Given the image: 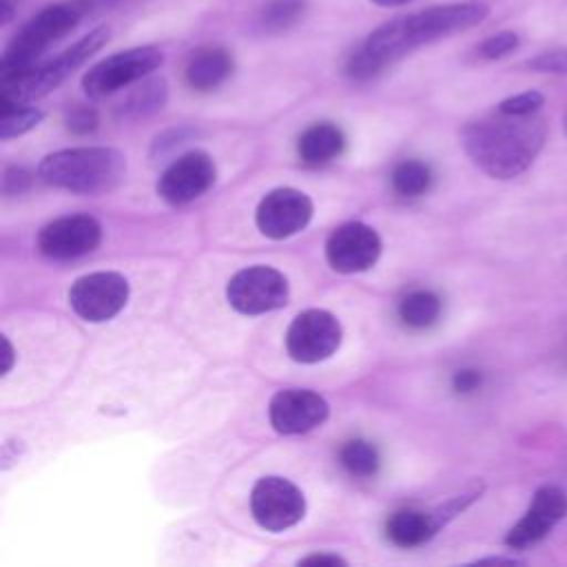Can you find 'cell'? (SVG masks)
I'll use <instances>...</instances> for the list:
<instances>
[{
	"mask_svg": "<svg viewBox=\"0 0 567 567\" xmlns=\"http://www.w3.org/2000/svg\"><path fill=\"white\" fill-rule=\"evenodd\" d=\"M250 512L266 532L295 527L306 514L301 489L284 476H261L250 492Z\"/></svg>",
	"mask_w": 567,
	"mask_h": 567,
	"instance_id": "obj_10",
	"label": "cell"
},
{
	"mask_svg": "<svg viewBox=\"0 0 567 567\" xmlns=\"http://www.w3.org/2000/svg\"><path fill=\"white\" fill-rule=\"evenodd\" d=\"M312 210V199L306 193L281 186L261 197L255 210V224L264 237L286 239L310 224Z\"/></svg>",
	"mask_w": 567,
	"mask_h": 567,
	"instance_id": "obj_13",
	"label": "cell"
},
{
	"mask_svg": "<svg viewBox=\"0 0 567 567\" xmlns=\"http://www.w3.org/2000/svg\"><path fill=\"white\" fill-rule=\"evenodd\" d=\"M567 516V494L556 485H543L532 496L523 518L507 532L505 545L509 549H527L543 540L556 523Z\"/></svg>",
	"mask_w": 567,
	"mask_h": 567,
	"instance_id": "obj_16",
	"label": "cell"
},
{
	"mask_svg": "<svg viewBox=\"0 0 567 567\" xmlns=\"http://www.w3.org/2000/svg\"><path fill=\"white\" fill-rule=\"evenodd\" d=\"M95 0H60L31 16L9 40L0 60V80L33 66L42 53L69 35L91 11Z\"/></svg>",
	"mask_w": 567,
	"mask_h": 567,
	"instance_id": "obj_3",
	"label": "cell"
},
{
	"mask_svg": "<svg viewBox=\"0 0 567 567\" xmlns=\"http://www.w3.org/2000/svg\"><path fill=\"white\" fill-rule=\"evenodd\" d=\"M126 2H133V0H95V9H113Z\"/></svg>",
	"mask_w": 567,
	"mask_h": 567,
	"instance_id": "obj_35",
	"label": "cell"
},
{
	"mask_svg": "<svg viewBox=\"0 0 567 567\" xmlns=\"http://www.w3.org/2000/svg\"><path fill=\"white\" fill-rule=\"evenodd\" d=\"M563 128H565V133H567V113H565V117H563Z\"/></svg>",
	"mask_w": 567,
	"mask_h": 567,
	"instance_id": "obj_38",
	"label": "cell"
},
{
	"mask_svg": "<svg viewBox=\"0 0 567 567\" xmlns=\"http://www.w3.org/2000/svg\"><path fill=\"white\" fill-rule=\"evenodd\" d=\"M64 124L71 133L75 135H86V133H93L100 124V117H97V111L93 106H86V104H75L66 111L64 115Z\"/></svg>",
	"mask_w": 567,
	"mask_h": 567,
	"instance_id": "obj_27",
	"label": "cell"
},
{
	"mask_svg": "<svg viewBox=\"0 0 567 567\" xmlns=\"http://www.w3.org/2000/svg\"><path fill=\"white\" fill-rule=\"evenodd\" d=\"M44 113L29 104H2L0 106V140L24 135L42 122Z\"/></svg>",
	"mask_w": 567,
	"mask_h": 567,
	"instance_id": "obj_25",
	"label": "cell"
},
{
	"mask_svg": "<svg viewBox=\"0 0 567 567\" xmlns=\"http://www.w3.org/2000/svg\"><path fill=\"white\" fill-rule=\"evenodd\" d=\"M489 16V7L481 0H461L427 7L419 13L401 16L403 33L410 49H419L432 44L436 40L461 33L470 27H476Z\"/></svg>",
	"mask_w": 567,
	"mask_h": 567,
	"instance_id": "obj_6",
	"label": "cell"
},
{
	"mask_svg": "<svg viewBox=\"0 0 567 567\" xmlns=\"http://www.w3.org/2000/svg\"><path fill=\"white\" fill-rule=\"evenodd\" d=\"M306 13V0H268L255 18V27L266 35L292 29Z\"/></svg>",
	"mask_w": 567,
	"mask_h": 567,
	"instance_id": "obj_21",
	"label": "cell"
},
{
	"mask_svg": "<svg viewBox=\"0 0 567 567\" xmlns=\"http://www.w3.org/2000/svg\"><path fill=\"white\" fill-rule=\"evenodd\" d=\"M33 182V175L22 166H9L2 173V193L4 195H20Z\"/></svg>",
	"mask_w": 567,
	"mask_h": 567,
	"instance_id": "obj_30",
	"label": "cell"
},
{
	"mask_svg": "<svg viewBox=\"0 0 567 567\" xmlns=\"http://www.w3.org/2000/svg\"><path fill=\"white\" fill-rule=\"evenodd\" d=\"M547 126L534 115L496 113L478 117L461 131L467 157L489 177L512 179L520 175L545 144Z\"/></svg>",
	"mask_w": 567,
	"mask_h": 567,
	"instance_id": "obj_1",
	"label": "cell"
},
{
	"mask_svg": "<svg viewBox=\"0 0 567 567\" xmlns=\"http://www.w3.org/2000/svg\"><path fill=\"white\" fill-rule=\"evenodd\" d=\"M339 461L348 474L357 478H370L379 470V452L365 439H352L339 450Z\"/></svg>",
	"mask_w": 567,
	"mask_h": 567,
	"instance_id": "obj_24",
	"label": "cell"
},
{
	"mask_svg": "<svg viewBox=\"0 0 567 567\" xmlns=\"http://www.w3.org/2000/svg\"><path fill=\"white\" fill-rule=\"evenodd\" d=\"M164 62V53L157 47H133L117 51L97 64H93L82 78V91L91 100L113 95L135 82L148 78Z\"/></svg>",
	"mask_w": 567,
	"mask_h": 567,
	"instance_id": "obj_5",
	"label": "cell"
},
{
	"mask_svg": "<svg viewBox=\"0 0 567 567\" xmlns=\"http://www.w3.org/2000/svg\"><path fill=\"white\" fill-rule=\"evenodd\" d=\"M20 0H0V24H9L16 16V9H18Z\"/></svg>",
	"mask_w": 567,
	"mask_h": 567,
	"instance_id": "obj_33",
	"label": "cell"
},
{
	"mask_svg": "<svg viewBox=\"0 0 567 567\" xmlns=\"http://www.w3.org/2000/svg\"><path fill=\"white\" fill-rule=\"evenodd\" d=\"M102 241V226L91 215H64L38 233V250L53 261H69L93 252Z\"/></svg>",
	"mask_w": 567,
	"mask_h": 567,
	"instance_id": "obj_12",
	"label": "cell"
},
{
	"mask_svg": "<svg viewBox=\"0 0 567 567\" xmlns=\"http://www.w3.org/2000/svg\"><path fill=\"white\" fill-rule=\"evenodd\" d=\"M392 188L403 197H419L427 193L432 184V171L425 162L419 159H405L394 166L392 171Z\"/></svg>",
	"mask_w": 567,
	"mask_h": 567,
	"instance_id": "obj_23",
	"label": "cell"
},
{
	"mask_svg": "<svg viewBox=\"0 0 567 567\" xmlns=\"http://www.w3.org/2000/svg\"><path fill=\"white\" fill-rule=\"evenodd\" d=\"M483 377L478 370H472V368H463V370H456L454 377H452V390L456 394H470L474 390H478Z\"/></svg>",
	"mask_w": 567,
	"mask_h": 567,
	"instance_id": "obj_31",
	"label": "cell"
},
{
	"mask_svg": "<svg viewBox=\"0 0 567 567\" xmlns=\"http://www.w3.org/2000/svg\"><path fill=\"white\" fill-rule=\"evenodd\" d=\"M441 317V299L432 290H412L399 301V319L410 328H430Z\"/></svg>",
	"mask_w": 567,
	"mask_h": 567,
	"instance_id": "obj_22",
	"label": "cell"
},
{
	"mask_svg": "<svg viewBox=\"0 0 567 567\" xmlns=\"http://www.w3.org/2000/svg\"><path fill=\"white\" fill-rule=\"evenodd\" d=\"M543 102H545L543 93H538V91H525V93H516V95L505 97V100L498 104V111L512 113V115H534V113H538V109L543 106Z\"/></svg>",
	"mask_w": 567,
	"mask_h": 567,
	"instance_id": "obj_28",
	"label": "cell"
},
{
	"mask_svg": "<svg viewBox=\"0 0 567 567\" xmlns=\"http://www.w3.org/2000/svg\"><path fill=\"white\" fill-rule=\"evenodd\" d=\"M2 348H4V352H2V357H4V365H2V374H9L11 372V368H13V346H11V341L7 339V337H2Z\"/></svg>",
	"mask_w": 567,
	"mask_h": 567,
	"instance_id": "obj_34",
	"label": "cell"
},
{
	"mask_svg": "<svg viewBox=\"0 0 567 567\" xmlns=\"http://www.w3.org/2000/svg\"><path fill=\"white\" fill-rule=\"evenodd\" d=\"M341 337V323L332 312L308 308L290 321L286 330V350L297 363H319L337 352Z\"/></svg>",
	"mask_w": 567,
	"mask_h": 567,
	"instance_id": "obj_9",
	"label": "cell"
},
{
	"mask_svg": "<svg viewBox=\"0 0 567 567\" xmlns=\"http://www.w3.org/2000/svg\"><path fill=\"white\" fill-rule=\"evenodd\" d=\"M131 295L128 279L115 270L82 275L69 290L73 312L91 323H102L122 312Z\"/></svg>",
	"mask_w": 567,
	"mask_h": 567,
	"instance_id": "obj_8",
	"label": "cell"
},
{
	"mask_svg": "<svg viewBox=\"0 0 567 567\" xmlns=\"http://www.w3.org/2000/svg\"><path fill=\"white\" fill-rule=\"evenodd\" d=\"M370 2H374L379 7H403V4H410L414 0H370Z\"/></svg>",
	"mask_w": 567,
	"mask_h": 567,
	"instance_id": "obj_36",
	"label": "cell"
},
{
	"mask_svg": "<svg viewBox=\"0 0 567 567\" xmlns=\"http://www.w3.org/2000/svg\"><path fill=\"white\" fill-rule=\"evenodd\" d=\"M168 97V86L166 80L162 78H144L142 84H137L120 104H117V115L120 117H142L159 111L166 104Z\"/></svg>",
	"mask_w": 567,
	"mask_h": 567,
	"instance_id": "obj_20",
	"label": "cell"
},
{
	"mask_svg": "<svg viewBox=\"0 0 567 567\" xmlns=\"http://www.w3.org/2000/svg\"><path fill=\"white\" fill-rule=\"evenodd\" d=\"M346 146V137L343 131L330 122H319L308 126L299 140H297V153L301 157V162L306 164H326L334 157L341 155Z\"/></svg>",
	"mask_w": 567,
	"mask_h": 567,
	"instance_id": "obj_19",
	"label": "cell"
},
{
	"mask_svg": "<svg viewBox=\"0 0 567 567\" xmlns=\"http://www.w3.org/2000/svg\"><path fill=\"white\" fill-rule=\"evenodd\" d=\"M478 563H503V565H516L518 560H514V558H501V556H492V558H481Z\"/></svg>",
	"mask_w": 567,
	"mask_h": 567,
	"instance_id": "obj_37",
	"label": "cell"
},
{
	"mask_svg": "<svg viewBox=\"0 0 567 567\" xmlns=\"http://www.w3.org/2000/svg\"><path fill=\"white\" fill-rule=\"evenodd\" d=\"M330 414L328 401L303 388L279 390L268 403V419L279 434H303L326 423Z\"/></svg>",
	"mask_w": 567,
	"mask_h": 567,
	"instance_id": "obj_15",
	"label": "cell"
},
{
	"mask_svg": "<svg viewBox=\"0 0 567 567\" xmlns=\"http://www.w3.org/2000/svg\"><path fill=\"white\" fill-rule=\"evenodd\" d=\"M126 175V157L109 146L62 148L42 157L38 177L55 188L102 195L120 186Z\"/></svg>",
	"mask_w": 567,
	"mask_h": 567,
	"instance_id": "obj_2",
	"label": "cell"
},
{
	"mask_svg": "<svg viewBox=\"0 0 567 567\" xmlns=\"http://www.w3.org/2000/svg\"><path fill=\"white\" fill-rule=\"evenodd\" d=\"M527 66L532 71H540V73H567V49H551L545 51L536 58H532L527 62Z\"/></svg>",
	"mask_w": 567,
	"mask_h": 567,
	"instance_id": "obj_29",
	"label": "cell"
},
{
	"mask_svg": "<svg viewBox=\"0 0 567 567\" xmlns=\"http://www.w3.org/2000/svg\"><path fill=\"white\" fill-rule=\"evenodd\" d=\"M217 179V168L206 151H188L173 159L157 179V195L171 206H184L202 197Z\"/></svg>",
	"mask_w": 567,
	"mask_h": 567,
	"instance_id": "obj_11",
	"label": "cell"
},
{
	"mask_svg": "<svg viewBox=\"0 0 567 567\" xmlns=\"http://www.w3.org/2000/svg\"><path fill=\"white\" fill-rule=\"evenodd\" d=\"M518 47V35L514 31H498L489 38H485L476 53L483 58V60H501L505 55H509L514 49Z\"/></svg>",
	"mask_w": 567,
	"mask_h": 567,
	"instance_id": "obj_26",
	"label": "cell"
},
{
	"mask_svg": "<svg viewBox=\"0 0 567 567\" xmlns=\"http://www.w3.org/2000/svg\"><path fill=\"white\" fill-rule=\"evenodd\" d=\"M290 286L281 270L272 266H248L237 270L228 286L226 299L241 315H264L288 303Z\"/></svg>",
	"mask_w": 567,
	"mask_h": 567,
	"instance_id": "obj_7",
	"label": "cell"
},
{
	"mask_svg": "<svg viewBox=\"0 0 567 567\" xmlns=\"http://www.w3.org/2000/svg\"><path fill=\"white\" fill-rule=\"evenodd\" d=\"M439 523L432 512H419V509H399L385 520V536L392 545L412 549L423 543H427L436 532Z\"/></svg>",
	"mask_w": 567,
	"mask_h": 567,
	"instance_id": "obj_18",
	"label": "cell"
},
{
	"mask_svg": "<svg viewBox=\"0 0 567 567\" xmlns=\"http://www.w3.org/2000/svg\"><path fill=\"white\" fill-rule=\"evenodd\" d=\"M299 565H348L346 558L337 554H310L299 560Z\"/></svg>",
	"mask_w": 567,
	"mask_h": 567,
	"instance_id": "obj_32",
	"label": "cell"
},
{
	"mask_svg": "<svg viewBox=\"0 0 567 567\" xmlns=\"http://www.w3.org/2000/svg\"><path fill=\"white\" fill-rule=\"evenodd\" d=\"M235 69L233 53L217 44H206L193 51V55L186 62L184 80L193 91H213L219 84H224Z\"/></svg>",
	"mask_w": 567,
	"mask_h": 567,
	"instance_id": "obj_17",
	"label": "cell"
},
{
	"mask_svg": "<svg viewBox=\"0 0 567 567\" xmlns=\"http://www.w3.org/2000/svg\"><path fill=\"white\" fill-rule=\"evenodd\" d=\"M111 38L109 27H95L78 42L53 55L42 64H33L27 71L0 80V106L2 104H29L53 89H58L69 75H73L84 62H89Z\"/></svg>",
	"mask_w": 567,
	"mask_h": 567,
	"instance_id": "obj_4",
	"label": "cell"
},
{
	"mask_svg": "<svg viewBox=\"0 0 567 567\" xmlns=\"http://www.w3.org/2000/svg\"><path fill=\"white\" fill-rule=\"evenodd\" d=\"M381 257L379 233L363 221H348L334 228L326 241V259L332 270L352 275L363 272Z\"/></svg>",
	"mask_w": 567,
	"mask_h": 567,
	"instance_id": "obj_14",
	"label": "cell"
}]
</instances>
